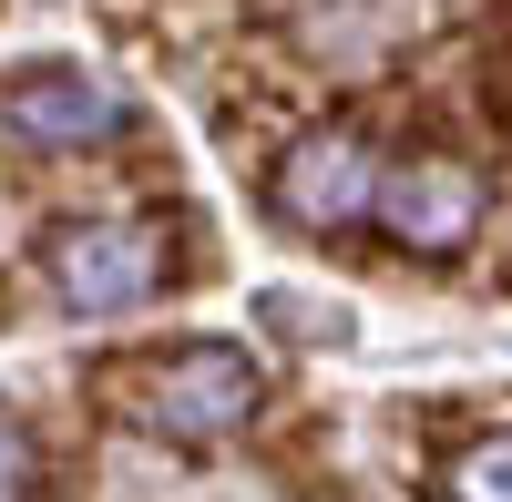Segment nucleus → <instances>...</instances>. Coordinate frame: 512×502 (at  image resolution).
Masks as SVG:
<instances>
[{
    "instance_id": "1",
    "label": "nucleus",
    "mask_w": 512,
    "mask_h": 502,
    "mask_svg": "<svg viewBox=\"0 0 512 502\" xmlns=\"http://www.w3.org/2000/svg\"><path fill=\"white\" fill-rule=\"evenodd\" d=\"M123 410L154 431V441H175V451H205V441H236L256 421V400H267V369H256L236 339H175V349H154L123 369Z\"/></svg>"
},
{
    "instance_id": "2",
    "label": "nucleus",
    "mask_w": 512,
    "mask_h": 502,
    "mask_svg": "<svg viewBox=\"0 0 512 502\" xmlns=\"http://www.w3.org/2000/svg\"><path fill=\"white\" fill-rule=\"evenodd\" d=\"M379 236L400 246V257H420V267H451L461 246L482 236V216H492V175L472 154H451V144H420V154H390L379 164Z\"/></svg>"
},
{
    "instance_id": "3",
    "label": "nucleus",
    "mask_w": 512,
    "mask_h": 502,
    "mask_svg": "<svg viewBox=\"0 0 512 502\" xmlns=\"http://www.w3.org/2000/svg\"><path fill=\"white\" fill-rule=\"evenodd\" d=\"M379 134L359 113H338V123H308L287 154H277V175H267V205H277V226L297 236H338V226H359L369 205H379Z\"/></svg>"
},
{
    "instance_id": "4",
    "label": "nucleus",
    "mask_w": 512,
    "mask_h": 502,
    "mask_svg": "<svg viewBox=\"0 0 512 502\" xmlns=\"http://www.w3.org/2000/svg\"><path fill=\"white\" fill-rule=\"evenodd\" d=\"M41 277L72 318H113V308H144L164 287V226L144 216H93V226H52L41 236Z\"/></svg>"
},
{
    "instance_id": "5",
    "label": "nucleus",
    "mask_w": 512,
    "mask_h": 502,
    "mask_svg": "<svg viewBox=\"0 0 512 502\" xmlns=\"http://www.w3.org/2000/svg\"><path fill=\"white\" fill-rule=\"evenodd\" d=\"M0 134L21 154H82V144L134 134V103H123L103 72H82V62H41L21 82H0Z\"/></svg>"
},
{
    "instance_id": "6",
    "label": "nucleus",
    "mask_w": 512,
    "mask_h": 502,
    "mask_svg": "<svg viewBox=\"0 0 512 502\" xmlns=\"http://www.w3.org/2000/svg\"><path fill=\"white\" fill-rule=\"evenodd\" d=\"M441 502H512V431H482L441 462Z\"/></svg>"
},
{
    "instance_id": "7",
    "label": "nucleus",
    "mask_w": 512,
    "mask_h": 502,
    "mask_svg": "<svg viewBox=\"0 0 512 502\" xmlns=\"http://www.w3.org/2000/svg\"><path fill=\"white\" fill-rule=\"evenodd\" d=\"M0 502H41V441L21 410H0Z\"/></svg>"
}]
</instances>
